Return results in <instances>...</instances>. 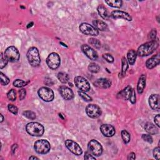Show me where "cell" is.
I'll use <instances>...</instances> for the list:
<instances>
[{
	"instance_id": "cell-1",
	"label": "cell",
	"mask_w": 160,
	"mask_h": 160,
	"mask_svg": "<svg viewBox=\"0 0 160 160\" xmlns=\"http://www.w3.org/2000/svg\"><path fill=\"white\" fill-rule=\"evenodd\" d=\"M159 46V39L156 38L155 40L148 41L139 46L136 51L139 57H147L154 53Z\"/></svg>"
},
{
	"instance_id": "cell-2",
	"label": "cell",
	"mask_w": 160,
	"mask_h": 160,
	"mask_svg": "<svg viewBox=\"0 0 160 160\" xmlns=\"http://www.w3.org/2000/svg\"><path fill=\"white\" fill-rule=\"evenodd\" d=\"M28 133L32 136H41L45 132V128L41 124L37 122H31L26 126Z\"/></svg>"
},
{
	"instance_id": "cell-3",
	"label": "cell",
	"mask_w": 160,
	"mask_h": 160,
	"mask_svg": "<svg viewBox=\"0 0 160 160\" xmlns=\"http://www.w3.org/2000/svg\"><path fill=\"white\" fill-rule=\"evenodd\" d=\"M28 61L33 67H38L40 65L41 58L38 48L36 47H31L28 50L26 54Z\"/></svg>"
},
{
	"instance_id": "cell-4",
	"label": "cell",
	"mask_w": 160,
	"mask_h": 160,
	"mask_svg": "<svg viewBox=\"0 0 160 160\" xmlns=\"http://www.w3.org/2000/svg\"><path fill=\"white\" fill-rule=\"evenodd\" d=\"M34 149L38 154L45 155L50 151L51 145L46 140H39L34 143Z\"/></svg>"
},
{
	"instance_id": "cell-5",
	"label": "cell",
	"mask_w": 160,
	"mask_h": 160,
	"mask_svg": "<svg viewBox=\"0 0 160 160\" xmlns=\"http://www.w3.org/2000/svg\"><path fill=\"white\" fill-rule=\"evenodd\" d=\"M46 63L48 66L53 70H55L59 68L61 64V58L57 53H50L46 58Z\"/></svg>"
},
{
	"instance_id": "cell-6",
	"label": "cell",
	"mask_w": 160,
	"mask_h": 160,
	"mask_svg": "<svg viewBox=\"0 0 160 160\" xmlns=\"http://www.w3.org/2000/svg\"><path fill=\"white\" fill-rule=\"evenodd\" d=\"M38 94L39 98L45 102H51L54 98L53 90L47 87H41L38 89Z\"/></svg>"
},
{
	"instance_id": "cell-7",
	"label": "cell",
	"mask_w": 160,
	"mask_h": 160,
	"mask_svg": "<svg viewBox=\"0 0 160 160\" xmlns=\"http://www.w3.org/2000/svg\"><path fill=\"white\" fill-rule=\"evenodd\" d=\"M89 152L95 156H100L103 153V147L100 143L96 140H92L88 144Z\"/></svg>"
},
{
	"instance_id": "cell-8",
	"label": "cell",
	"mask_w": 160,
	"mask_h": 160,
	"mask_svg": "<svg viewBox=\"0 0 160 160\" xmlns=\"http://www.w3.org/2000/svg\"><path fill=\"white\" fill-rule=\"evenodd\" d=\"M74 81L76 86L81 92H88L91 89V86H90V84L88 81L85 78L82 77V76H76Z\"/></svg>"
},
{
	"instance_id": "cell-9",
	"label": "cell",
	"mask_w": 160,
	"mask_h": 160,
	"mask_svg": "<svg viewBox=\"0 0 160 160\" xmlns=\"http://www.w3.org/2000/svg\"><path fill=\"white\" fill-rule=\"evenodd\" d=\"M5 57L11 62H16L19 60L20 54L17 48L15 46H9L4 51Z\"/></svg>"
},
{
	"instance_id": "cell-10",
	"label": "cell",
	"mask_w": 160,
	"mask_h": 160,
	"mask_svg": "<svg viewBox=\"0 0 160 160\" xmlns=\"http://www.w3.org/2000/svg\"><path fill=\"white\" fill-rule=\"evenodd\" d=\"M80 31L86 35L96 36L99 34V31L95 28L86 23H83L80 25Z\"/></svg>"
},
{
	"instance_id": "cell-11",
	"label": "cell",
	"mask_w": 160,
	"mask_h": 160,
	"mask_svg": "<svg viewBox=\"0 0 160 160\" xmlns=\"http://www.w3.org/2000/svg\"><path fill=\"white\" fill-rule=\"evenodd\" d=\"M86 113L88 117L96 119L101 116V109L98 105L89 104L86 107Z\"/></svg>"
},
{
	"instance_id": "cell-12",
	"label": "cell",
	"mask_w": 160,
	"mask_h": 160,
	"mask_svg": "<svg viewBox=\"0 0 160 160\" xmlns=\"http://www.w3.org/2000/svg\"><path fill=\"white\" fill-rule=\"evenodd\" d=\"M65 145L66 148L70 151L73 154L80 156L83 153V150L80 146L75 141L71 140H67L65 141Z\"/></svg>"
},
{
	"instance_id": "cell-13",
	"label": "cell",
	"mask_w": 160,
	"mask_h": 160,
	"mask_svg": "<svg viewBox=\"0 0 160 160\" xmlns=\"http://www.w3.org/2000/svg\"><path fill=\"white\" fill-rule=\"evenodd\" d=\"M58 91L62 98L65 100L69 101L74 98V93L72 89L66 86H61L59 87Z\"/></svg>"
},
{
	"instance_id": "cell-14",
	"label": "cell",
	"mask_w": 160,
	"mask_h": 160,
	"mask_svg": "<svg viewBox=\"0 0 160 160\" xmlns=\"http://www.w3.org/2000/svg\"><path fill=\"white\" fill-rule=\"evenodd\" d=\"M81 50L90 60L96 61L98 58V55L97 52L88 45H83L81 46Z\"/></svg>"
},
{
	"instance_id": "cell-15",
	"label": "cell",
	"mask_w": 160,
	"mask_h": 160,
	"mask_svg": "<svg viewBox=\"0 0 160 160\" xmlns=\"http://www.w3.org/2000/svg\"><path fill=\"white\" fill-rule=\"evenodd\" d=\"M100 131L102 134L106 137H112L115 135L116 130L113 126L111 124H104L100 127Z\"/></svg>"
},
{
	"instance_id": "cell-16",
	"label": "cell",
	"mask_w": 160,
	"mask_h": 160,
	"mask_svg": "<svg viewBox=\"0 0 160 160\" xmlns=\"http://www.w3.org/2000/svg\"><path fill=\"white\" fill-rule=\"evenodd\" d=\"M110 16L113 19H123L128 21V22H131L132 17L127 12L120 10H115L111 13Z\"/></svg>"
},
{
	"instance_id": "cell-17",
	"label": "cell",
	"mask_w": 160,
	"mask_h": 160,
	"mask_svg": "<svg viewBox=\"0 0 160 160\" xmlns=\"http://www.w3.org/2000/svg\"><path fill=\"white\" fill-rule=\"evenodd\" d=\"M159 95L158 94L151 95L149 98V105L152 109L159 111L160 109Z\"/></svg>"
},
{
	"instance_id": "cell-18",
	"label": "cell",
	"mask_w": 160,
	"mask_h": 160,
	"mask_svg": "<svg viewBox=\"0 0 160 160\" xmlns=\"http://www.w3.org/2000/svg\"><path fill=\"white\" fill-rule=\"evenodd\" d=\"M94 85L99 88H103V89H107L111 87V81L108 78H100L96 80L94 83Z\"/></svg>"
},
{
	"instance_id": "cell-19",
	"label": "cell",
	"mask_w": 160,
	"mask_h": 160,
	"mask_svg": "<svg viewBox=\"0 0 160 160\" xmlns=\"http://www.w3.org/2000/svg\"><path fill=\"white\" fill-rule=\"evenodd\" d=\"M159 62H160L159 53H158L147 61V62H146V66L147 67V68L151 69L156 67L157 65H158L159 64Z\"/></svg>"
},
{
	"instance_id": "cell-20",
	"label": "cell",
	"mask_w": 160,
	"mask_h": 160,
	"mask_svg": "<svg viewBox=\"0 0 160 160\" xmlns=\"http://www.w3.org/2000/svg\"><path fill=\"white\" fill-rule=\"evenodd\" d=\"M132 88L130 86H128L121 92L118 93L117 97L118 98H123L124 100H129V98L131 96V93H132Z\"/></svg>"
},
{
	"instance_id": "cell-21",
	"label": "cell",
	"mask_w": 160,
	"mask_h": 160,
	"mask_svg": "<svg viewBox=\"0 0 160 160\" xmlns=\"http://www.w3.org/2000/svg\"><path fill=\"white\" fill-rule=\"evenodd\" d=\"M146 81H147V77L145 74H142L139 78V80L137 85V92L139 95L143 93L144 88L146 86Z\"/></svg>"
},
{
	"instance_id": "cell-22",
	"label": "cell",
	"mask_w": 160,
	"mask_h": 160,
	"mask_svg": "<svg viewBox=\"0 0 160 160\" xmlns=\"http://www.w3.org/2000/svg\"><path fill=\"white\" fill-rule=\"evenodd\" d=\"M93 26L98 31L100 30L101 31H104L108 30L107 24L105 23V22H103V21H101L99 19L94 20L93 22Z\"/></svg>"
},
{
	"instance_id": "cell-23",
	"label": "cell",
	"mask_w": 160,
	"mask_h": 160,
	"mask_svg": "<svg viewBox=\"0 0 160 160\" xmlns=\"http://www.w3.org/2000/svg\"><path fill=\"white\" fill-rule=\"evenodd\" d=\"M144 129L150 135H156L158 133V129L155 124L150 122H148L144 125Z\"/></svg>"
},
{
	"instance_id": "cell-24",
	"label": "cell",
	"mask_w": 160,
	"mask_h": 160,
	"mask_svg": "<svg viewBox=\"0 0 160 160\" xmlns=\"http://www.w3.org/2000/svg\"><path fill=\"white\" fill-rule=\"evenodd\" d=\"M137 58V53L136 51L134 50H130L128 51L127 53V58H128V63L130 65H133L136 61Z\"/></svg>"
},
{
	"instance_id": "cell-25",
	"label": "cell",
	"mask_w": 160,
	"mask_h": 160,
	"mask_svg": "<svg viewBox=\"0 0 160 160\" xmlns=\"http://www.w3.org/2000/svg\"><path fill=\"white\" fill-rule=\"evenodd\" d=\"M97 11L100 16L104 19L108 20L109 19V15L106 8L102 4H100L97 8Z\"/></svg>"
},
{
	"instance_id": "cell-26",
	"label": "cell",
	"mask_w": 160,
	"mask_h": 160,
	"mask_svg": "<svg viewBox=\"0 0 160 160\" xmlns=\"http://www.w3.org/2000/svg\"><path fill=\"white\" fill-rule=\"evenodd\" d=\"M121 73L120 74V77L122 78L123 76H125L127 73V69L128 68V63L127 60L125 57H123L121 59Z\"/></svg>"
},
{
	"instance_id": "cell-27",
	"label": "cell",
	"mask_w": 160,
	"mask_h": 160,
	"mask_svg": "<svg viewBox=\"0 0 160 160\" xmlns=\"http://www.w3.org/2000/svg\"><path fill=\"white\" fill-rule=\"evenodd\" d=\"M105 3L108 6L116 8H121L123 4V1L121 0H109V1H105Z\"/></svg>"
},
{
	"instance_id": "cell-28",
	"label": "cell",
	"mask_w": 160,
	"mask_h": 160,
	"mask_svg": "<svg viewBox=\"0 0 160 160\" xmlns=\"http://www.w3.org/2000/svg\"><path fill=\"white\" fill-rule=\"evenodd\" d=\"M121 138L125 144H128L131 140V135L127 130H122L121 132Z\"/></svg>"
},
{
	"instance_id": "cell-29",
	"label": "cell",
	"mask_w": 160,
	"mask_h": 160,
	"mask_svg": "<svg viewBox=\"0 0 160 160\" xmlns=\"http://www.w3.org/2000/svg\"><path fill=\"white\" fill-rule=\"evenodd\" d=\"M88 69L90 72L93 73H96L100 71V67L98 64L95 63H92L88 66Z\"/></svg>"
},
{
	"instance_id": "cell-30",
	"label": "cell",
	"mask_w": 160,
	"mask_h": 160,
	"mask_svg": "<svg viewBox=\"0 0 160 160\" xmlns=\"http://www.w3.org/2000/svg\"><path fill=\"white\" fill-rule=\"evenodd\" d=\"M58 78L62 83H66L69 80V75L65 73H59L58 74Z\"/></svg>"
},
{
	"instance_id": "cell-31",
	"label": "cell",
	"mask_w": 160,
	"mask_h": 160,
	"mask_svg": "<svg viewBox=\"0 0 160 160\" xmlns=\"http://www.w3.org/2000/svg\"><path fill=\"white\" fill-rule=\"evenodd\" d=\"M88 43L92 45L93 47H95L96 49H99V48H101V42L98 39H96V38H89L88 40Z\"/></svg>"
},
{
	"instance_id": "cell-32",
	"label": "cell",
	"mask_w": 160,
	"mask_h": 160,
	"mask_svg": "<svg viewBox=\"0 0 160 160\" xmlns=\"http://www.w3.org/2000/svg\"><path fill=\"white\" fill-rule=\"evenodd\" d=\"M28 82L27 81H25L22 80H19V79H17L16 80H15L13 81V86H15L16 88H23L24 86H26Z\"/></svg>"
},
{
	"instance_id": "cell-33",
	"label": "cell",
	"mask_w": 160,
	"mask_h": 160,
	"mask_svg": "<svg viewBox=\"0 0 160 160\" xmlns=\"http://www.w3.org/2000/svg\"><path fill=\"white\" fill-rule=\"evenodd\" d=\"M23 115L24 116L26 117L27 118H28V119L30 120H35L36 119V114L35 113H34L33 111H23Z\"/></svg>"
},
{
	"instance_id": "cell-34",
	"label": "cell",
	"mask_w": 160,
	"mask_h": 160,
	"mask_svg": "<svg viewBox=\"0 0 160 160\" xmlns=\"http://www.w3.org/2000/svg\"><path fill=\"white\" fill-rule=\"evenodd\" d=\"M7 98H8L10 101H14L16 99V93L15 89H11L7 93Z\"/></svg>"
},
{
	"instance_id": "cell-35",
	"label": "cell",
	"mask_w": 160,
	"mask_h": 160,
	"mask_svg": "<svg viewBox=\"0 0 160 160\" xmlns=\"http://www.w3.org/2000/svg\"><path fill=\"white\" fill-rule=\"evenodd\" d=\"M8 60L5 57L4 54L3 53H1V61H0V68L3 69L4 68L8 63Z\"/></svg>"
},
{
	"instance_id": "cell-36",
	"label": "cell",
	"mask_w": 160,
	"mask_h": 160,
	"mask_svg": "<svg viewBox=\"0 0 160 160\" xmlns=\"http://www.w3.org/2000/svg\"><path fill=\"white\" fill-rule=\"evenodd\" d=\"M0 80H1V83L2 85L6 86L8 84H9V83L10 81V79L7 77V76L4 74L2 72L0 73Z\"/></svg>"
},
{
	"instance_id": "cell-37",
	"label": "cell",
	"mask_w": 160,
	"mask_h": 160,
	"mask_svg": "<svg viewBox=\"0 0 160 160\" xmlns=\"http://www.w3.org/2000/svg\"><path fill=\"white\" fill-rule=\"evenodd\" d=\"M78 93V95L81 97V98L83 100H84L85 101H92L93 100L92 97L90 96H89L88 95H87L86 93V92L79 91Z\"/></svg>"
},
{
	"instance_id": "cell-38",
	"label": "cell",
	"mask_w": 160,
	"mask_h": 160,
	"mask_svg": "<svg viewBox=\"0 0 160 160\" xmlns=\"http://www.w3.org/2000/svg\"><path fill=\"white\" fill-rule=\"evenodd\" d=\"M103 58L105 59L107 62L109 63H112L114 62V58L112 57V55L109 53H105L103 54Z\"/></svg>"
},
{
	"instance_id": "cell-39",
	"label": "cell",
	"mask_w": 160,
	"mask_h": 160,
	"mask_svg": "<svg viewBox=\"0 0 160 160\" xmlns=\"http://www.w3.org/2000/svg\"><path fill=\"white\" fill-rule=\"evenodd\" d=\"M8 110L10 111V112H11L13 115H16L18 114V109L16 106L11 105V104H10V105H8Z\"/></svg>"
},
{
	"instance_id": "cell-40",
	"label": "cell",
	"mask_w": 160,
	"mask_h": 160,
	"mask_svg": "<svg viewBox=\"0 0 160 160\" xmlns=\"http://www.w3.org/2000/svg\"><path fill=\"white\" fill-rule=\"evenodd\" d=\"M156 34H157L156 30V29L152 30L148 34V38L151 39V41L155 40V39H156Z\"/></svg>"
},
{
	"instance_id": "cell-41",
	"label": "cell",
	"mask_w": 160,
	"mask_h": 160,
	"mask_svg": "<svg viewBox=\"0 0 160 160\" xmlns=\"http://www.w3.org/2000/svg\"><path fill=\"white\" fill-rule=\"evenodd\" d=\"M142 139L146 141L149 143H152L153 140V138L150 135H142Z\"/></svg>"
},
{
	"instance_id": "cell-42",
	"label": "cell",
	"mask_w": 160,
	"mask_h": 160,
	"mask_svg": "<svg viewBox=\"0 0 160 160\" xmlns=\"http://www.w3.org/2000/svg\"><path fill=\"white\" fill-rule=\"evenodd\" d=\"M153 155L155 159H159L160 158V153H159V147H158L155 148L153 151Z\"/></svg>"
},
{
	"instance_id": "cell-43",
	"label": "cell",
	"mask_w": 160,
	"mask_h": 160,
	"mask_svg": "<svg viewBox=\"0 0 160 160\" xmlns=\"http://www.w3.org/2000/svg\"><path fill=\"white\" fill-rule=\"evenodd\" d=\"M19 98L20 100H23L26 96V92L25 89H22L19 91Z\"/></svg>"
},
{
	"instance_id": "cell-44",
	"label": "cell",
	"mask_w": 160,
	"mask_h": 160,
	"mask_svg": "<svg viewBox=\"0 0 160 160\" xmlns=\"http://www.w3.org/2000/svg\"><path fill=\"white\" fill-rule=\"evenodd\" d=\"M129 101L132 104H135L136 103V93L133 89L132 90V93L129 98Z\"/></svg>"
},
{
	"instance_id": "cell-45",
	"label": "cell",
	"mask_w": 160,
	"mask_h": 160,
	"mask_svg": "<svg viewBox=\"0 0 160 160\" xmlns=\"http://www.w3.org/2000/svg\"><path fill=\"white\" fill-rule=\"evenodd\" d=\"M84 158H85V159H86V160H89V159H96L95 157H93V156L92 155V154L90 153L89 152H88V151L85 153Z\"/></svg>"
},
{
	"instance_id": "cell-46",
	"label": "cell",
	"mask_w": 160,
	"mask_h": 160,
	"mask_svg": "<svg viewBox=\"0 0 160 160\" xmlns=\"http://www.w3.org/2000/svg\"><path fill=\"white\" fill-rule=\"evenodd\" d=\"M155 123L156 124V125H157V127L159 128L160 127V123H159V121H160V115L158 114L155 117Z\"/></svg>"
},
{
	"instance_id": "cell-47",
	"label": "cell",
	"mask_w": 160,
	"mask_h": 160,
	"mask_svg": "<svg viewBox=\"0 0 160 160\" xmlns=\"http://www.w3.org/2000/svg\"><path fill=\"white\" fill-rule=\"evenodd\" d=\"M136 159V155L135 153H131L128 155V159Z\"/></svg>"
},
{
	"instance_id": "cell-48",
	"label": "cell",
	"mask_w": 160,
	"mask_h": 160,
	"mask_svg": "<svg viewBox=\"0 0 160 160\" xmlns=\"http://www.w3.org/2000/svg\"><path fill=\"white\" fill-rule=\"evenodd\" d=\"M18 147V145L16 144H13V146H12V147H11V150H12V151H13V153H14V152H15V150L16 149V148Z\"/></svg>"
},
{
	"instance_id": "cell-49",
	"label": "cell",
	"mask_w": 160,
	"mask_h": 160,
	"mask_svg": "<svg viewBox=\"0 0 160 160\" xmlns=\"http://www.w3.org/2000/svg\"><path fill=\"white\" fill-rule=\"evenodd\" d=\"M29 159H39V158H37V157H36V156H30V158H29Z\"/></svg>"
},
{
	"instance_id": "cell-50",
	"label": "cell",
	"mask_w": 160,
	"mask_h": 160,
	"mask_svg": "<svg viewBox=\"0 0 160 160\" xmlns=\"http://www.w3.org/2000/svg\"><path fill=\"white\" fill-rule=\"evenodd\" d=\"M0 116H1V123H2L3 121V120H4V117H3V115H0Z\"/></svg>"
},
{
	"instance_id": "cell-51",
	"label": "cell",
	"mask_w": 160,
	"mask_h": 160,
	"mask_svg": "<svg viewBox=\"0 0 160 160\" xmlns=\"http://www.w3.org/2000/svg\"><path fill=\"white\" fill-rule=\"evenodd\" d=\"M33 25V22H31V23H30V24L28 25V26H27V28H30V27H31Z\"/></svg>"
},
{
	"instance_id": "cell-52",
	"label": "cell",
	"mask_w": 160,
	"mask_h": 160,
	"mask_svg": "<svg viewBox=\"0 0 160 160\" xmlns=\"http://www.w3.org/2000/svg\"><path fill=\"white\" fill-rule=\"evenodd\" d=\"M59 116H60V117H61V118H62L63 120H64V119H65L64 117H63V116H62V115H61V114H59Z\"/></svg>"
}]
</instances>
